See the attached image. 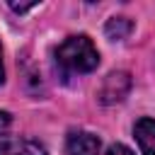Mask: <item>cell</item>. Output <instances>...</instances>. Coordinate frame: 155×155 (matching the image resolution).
Wrapping results in <instances>:
<instances>
[{"label":"cell","mask_w":155,"mask_h":155,"mask_svg":"<svg viewBox=\"0 0 155 155\" xmlns=\"http://www.w3.org/2000/svg\"><path fill=\"white\" fill-rule=\"evenodd\" d=\"M56 63L65 73H92L99 65V51L85 34L68 36L56 48Z\"/></svg>","instance_id":"6da1fadb"},{"label":"cell","mask_w":155,"mask_h":155,"mask_svg":"<svg viewBox=\"0 0 155 155\" xmlns=\"http://www.w3.org/2000/svg\"><path fill=\"white\" fill-rule=\"evenodd\" d=\"M131 90V75L126 70H114L104 78L102 87H99V102L102 104H114L121 102Z\"/></svg>","instance_id":"7a4b0ae2"},{"label":"cell","mask_w":155,"mask_h":155,"mask_svg":"<svg viewBox=\"0 0 155 155\" xmlns=\"http://www.w3.org/2000/svg\"><path fill=\"white\" fill-rule=\"evenodd\" d=\"M99 138L87 131H70L65 138L68 155H99Z\"/></svg>","instance_id":"3957f363"},{"label":"cell","mask_w":155,"mask_h":155,"mask_svg":"<svg viewBox=\"0 0 155 155\" xmlns=\"http://www.w3.org/2000/svg\"><path fill=\"white\" fill-rule=\"evenodd\" d=\"M133 133H136V140H138V148L143 155H155V119H138L136 126H133Z\"/></svg>","instance_id":"277c9868"},{"label":"cell","mask_w":155,"mask_h":155,"mask_svg":"<svg viewBox=\"0 0 155 155\" xmlns=\"http://www.w3.org/2000/svg\"><path fill=\"white\" fill-rule=\"evenodd\" d=\"M0 155H46V148L36 140L17 138V140H2Z\"/></svg>","instance_id":"5b68a950"},{"label":"cell","mask_w":155,"mask_h":155,"mask_svg":"<svg viewBox=\"0 0 155 155\" xmlns=\"http://www.w3.org/2000/svg\"><path fill=\"white\" fill-rule=\"evenodd\" d=\"M104 31H107V36H109L111 41H124V39L133 31V22H131L128 17H111V19L107 22Z\"/></svg>","instance_id":"8992f818"},{"label":"cell","mask_w":155,"mask_h":155,"mask_svg":"<svg viewBox=\"0 0 155 155\" xmlns=\"http://www.w3.org/2000/svg\"><path fill=\"white\" fill-rule=\"evenodd\" d=\"M12 126V114L10 111H0V136H5Z\"/></svg>","instance_id":"52a82bcc"},{"label":"cell","mask_w":155,"mask_h":155,"mask_svg":"<svg viewBox=\"0 0 155 155\" xmlns=\"http://www.w3.org/2000/svg\"><path fill=\"white\" fill-rule=\"evenodd\" d=\"M107 155H133V150L126 148V145H121V143H114V145H109Z\"/></svg>","instance_id":"ba28073f"},{"label":"cell","mask_w":155,"mask_h":155,"mask_svg":"<svg viewBox=\"0 0 155 155\" xmlns=\"http://www.w3.org/2000/svg\"><path fill=\"white\" fill-rule=\"evenodd\" d=\"M10 7H12L15 12H27V10L36 7V2H10Z\"/></svg>","instance_id":"9c48e42d"},{"label":"cell","mask_w":155,"mask_h":155,"mask_svg":"<svg viewBox=\"0 0 155 155\" xmlns=\"http://www.w3.org/2000/svg\"><path fill=\"white\" fill-rule=\"evenodd\" d=\"M5 82V68H2V48H0V85Z\"/></svg>","instance_id":"30bf717a"}]
</instances>
